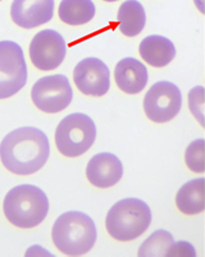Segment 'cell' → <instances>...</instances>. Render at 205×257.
<instances>
[{
	"label": "cell",
	"mask_w": 205,
	"mask_h": 257,
	"mask_svg": "<svg viewBox=\"0 0 205 257\" xmlns=\"http://www.w3.org/2000/svg\"><path fill=\"white\" fill-rule=\"evenodd\" d=\"M50 144L45 133L36 127L12 131L0 144V159L6 170L18 176L34 174L46 164Z\"/></svg>",
	"instance_id": "obj_1"
},
{
	"label": "cell",
	"mask_w": 205,
	"mask_h": 257,
	"mask_svg": "<svg viewBox=\"0 0 205 257\" xmlns=\"http://www.w3.org/2000/svg\"><path fill=\"white\" fill-rule=\"evenodd\" d=\"M51 237L56 248L64 255L82 256L96 243V225L87 213L68 211L56 219Z\"/></svg>",
	"instance_id": "obj_2"
},
{
	"label": "cell",
	"mask_w": 205,
	"mask_h": 257,
	"mask_svg": "<svg viewBox=\"0 0 205 257\" xmlns=\"http://www.w3.org/2000/svg\"><path fill=\"white\" fill-rule=\"evenodd\" d=\"M49 207L44 191L31 184H23L10 190L3 205L9 222L22 229L39 225L48 216Z\"/></svg>",
	"instance_id": "obj_3"
},
{
	"label": "cell",
	"mask_w": 205,
	"mask_h": 257,
	"mask_svg": "<svg viewBox=\"0 0 205 257\" xmlns=\"http://www.w3.org/2000/svg\"><path fill=\"white\" fill-rule=\"evenodd\" d=\"M152 222L150 206L138 198H125L115 203L106 217L109 235L120 242L137 239Z\"/></svg>",
	"instance_id": "obj_4"
},
{
	"label": "cell",
	"mask_w": 205,
	"mask_h": 257,
	"mask_svg": "<svg viewBox=\"0 0 205 257\" xmlns=\"http://www.w3.org/2000/svg\"><path fill=\"white\" fill-rule=\"evenodd\" d=\"M96 139V126L90 116L72 113L58 123L55 143L58 152L64 157L76 158L84 154Z\"/></svg>",
	"instance_id": "obj_5"
},
{
	"label": "cell",
	"mask_w": 205,
	"mask_h": 257,
	"mask_svg": "<svg viewBox=\"0 0 205 257\" xmlns=\"http://www.w3.org/2000/svg\"><path fill=\"white\" fill-rule=\"evenodd\" d=\"M28 81L24 51L18 43L0 42V100L21 91Z\"/></svg>",
	"instance_id": "obj_6"
},
{
	"label": "cell",
	"mask_w": 205,
	"mask_h": 257,
	"mask_svg": "<svg viewBox=\"0 0 205 257\" xmlns=\"http://www.w3.org/2000/svg\"><path fill=\"white\" fill-rule=\"evenodd\" d=\"M183 97L180 89L168 81L154 83L144 98L146 116L155 123H165L179 114Z\"/></svg>",
	"instance_id": "obj_7"
},
{
	"label": "cell",
	"mask_w": 205,
	"mask_h": 257,
	"mask_svg": "<svg viewBox=\"0 0 205 257\" xmlns=\"http://www.w3.org/2000/svg\"><path fill=\"white\" fill-rule=\"evenodd\" d=\"M72 88L64 75H50L36 82L32 87L31 97L36 107L44 113L55 114L64 110L71 103Z\"/></svg>",
	"instance_id": "obj_8"
},
{
	"label": "cell",
	"mask_w": 205,
	"mask_h": 257,
	"mask_svg": "<svg viewBox=\"0 0 205 257\" xmlns=\"http://www.w3.org/2000/svg\"><path fill=\"white\" fill-rule=\"evenodd\" d=\"M32 64L42 71L55 70L62 64L67 55V44L61 34L46 29L32 38L29 48Z\"/></svg>",
	"instance_id": "obj_9"
},
{
	"label": "cell",
	"mask_w": 205,
	"mask_h": 257,
	"mask_svg": "<svg viewBox=\"0 0 205 257\" xmlns=\"http://www.w3.org/2000/svg\"><path fill=\"white\" fill-rule=\"evenodd\" d=\"M74 82L82 94L104 96L111 87V72L104 61L96 57H87L75 67Z\"/></svg>",
	"instance_id": "obj_10"
},
{
	"label": "cell",
	"mask_w": 205,
	"mask_h": 257,
	"mask_svg": "<svg viewBox=\"0 0 205 257\" xmlns=\"http://www.w3.org/2000/svg\"><path fill=\"white\" fill-rule=\"evenodd\" d=\"M55 0H13L11 18L23 29H35L54 17Z\"/></svg>",
	"instance_id": "obj_11"
},
{
	"label": "cell",
	"mask_w": 205,
	"mask_h": 257,
	"mask_svg": "<svg viewBox=\"0 0 205 257\" xmlns=\"http://www.w3.org/2000/svg\"><path fill=\"white\" fill-rule=\"evenodd\" d=\"M85 174L91 185L98 189H108L121 180L124 166L115 154L102 152L89 160Z\"/></svg>",
	"instance_id": "obj_12"
},
{
	"label": "cell",
	"mask_w": 205,
	"mask_h": 257,
	"mask_svg": "<svg viewBox=\"0 0 205 257\" xmlns=\"http://www.w3.org/2000/svg\"><path fill=\"white\" fill-rule=\"evenodd\" d=\"M117 85L126 94L141 93L148 82L147 68L134 57L122 58L114 70Z\"/></svg>",
	"instance_id": "obj_13"
},
{
	"label": "cell",
	"mask_w": 205,
	"mask_h": 257,
	"mask_svg": "<svg viewBox=\"0 0 205 257\" xmlns=\"http://www.w3.org/2000/svg\"><path fill=\"white\" fill-rule=\"evenodd\" d=\"M139 52L147 64L154 68L166 67L176 57V48L170 39L159 35L147 36L140 43Z\"/></svg>",
	"instance_id": "obj_14"
},
{
	"label": "cell",
	"mask_w": 205,
	"mask_h": 257,
	"mask_svg": "<svg viewBox=\"0 0 205 257\" xmlns=\"http://www.w3.org/2000/svg\"><path fill=\"white\" fill-rule=\"evenodd\" d=\"M176 205L184 215H197L205 210V178L185 183L177 192Z\"/></svg>",
	"instance_id": "obj_15"
},
{
	"label": "cell",
	"mask_w": 205,
	"mask_h": 257,
	"mask_svg": "<svg viewBox=\"0 0 205 257\" xmlns=\"http://www.w3.org/2000/svg\"><path fill=\"white\" fill-rule=\"evenodd\" d=\"M119 30L127 37L141 34L146 25V13L138 0H126L118 12Z\"/></svg>",
	"instance_id": "obj_16"
},
{
	"label": "cell",
	"mask_w": 205,
	"mask_h": 257,
	"mask_svg": "<svg viewBox=\"0 0 205 257\" xmlns=\"http://www.w3.org/2000/svg\"><path fill=\"white\" fill-rule=\"evenodd\" d=\"M95 12L92 0H62L58 8L59 19L71 26L87 24L94 18Z\"/></svg>",
	"instance_id": "obj_17"
},
{
	"label": "cell",
	"mask_w": 205,
	"mask_h": 257,
	"mask_svg": "<svg viewBox=\"0 0 205 257\" xmlns=\"http://www.w3.org/2000/svg\"><path fill=\"white\" fill-rule=\"evenodd\" d=\"M174 243V238L166 230H157L139 249V256H165L168 248Z\"/></svg>",
	"instance_id": "obj_18"
},
{
	"label": "cell",
	"mask_w": 205,
	"mask_h": 257,
	"mask_svg": "<svg viewBox=\"0 0 205 257\" xmlns=\"http://www.w3.org/2000/svg\"><path fill=\"white\" fill-rule=\"evenodd\" d=\"M185 163L194 173L205 172V140L197 139L188 145L185 151Z\"/></svg>",
	"instance_id": "obj_19"
},
{
	"label": "cell",
	"mask_w": 205,
	"mask_h": 257,
	"mask_svg": "<svg viewBox=\"0 0 205 257\" xmlns=\"http://www.w3.org/2000/svg\"><path fill=\"white\" fill-rule=\"evenodd\" d=\"M205 89L203 85H197L192 88L188 93V108L191 113L197 118L198 122L201 124V127H205Z\"/></svg>",
	"instance_id": "obj_20"
},
{
	"label": "cell",
	"mask_w": 205,
	"mask_h": 257,
	"mask_svg": "<svg viewBox=\"0 0 205 257\" xmlns=\"http://www.w3.org/2000/svg\"><path fill=\"white\" fill-rule=\"evenodd\" d=\"M196 250L191 243L186 240H179V242H174L168 250L165 256H185V257H194L196 256Z\"/></svg>",
	"instance_id": "obj_21"
},
{
	"label": "cell",
	"mask_w": 205,
	"mask_h": 257,
	"mask_svg": "<svg viewBox=\"0 0 205 257\" xmlns=\"http://www.w3.org/2000/svg\"><path fill=\"white\" fill-rule=\"evenodd\" d=\"M25 255H26V256H30V255H32V256H37V255L54 256L51 252L46 251V250H44V249L42 248V246H39V245H34V246H32V248H30V249L28 250V251H26Z\"/></svg>",
	"instance_id": "obj_22"
},
{
	"label": "cell",
	"mask_w": 205,
	"mask_h": 257,
	"mask_svg": "<svg viewBox=\"0 0 205 257\" xmlns=\"http://www.w3.org/2000/svg\"><path fill=\"white\" fill-rule=\"evenodd\" d=\"M105 2H107V3H114V2H118V0H105Z\"/></svg>",
	"instance_id": "obj_23"
},
{
	"label": "cell",
	"mask_w": 205,
	"mask_h": 257,
	"mask_svg": "<svg viewBox=\"0 0 205 257\" xmlns=\"http://www.w3.org/2000/svg\"><path fill=\"white\" fill-rule=\"evenodd\" d=\"M0 2H2V0H0Z\"/></svg>",
	"instance_id": "obj_24"
}]
</instances>
